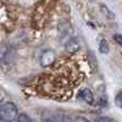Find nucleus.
<instances>
[{"mask_svg": "<svg viewBox=\"0 0 122 122\" xmlns=\"http://www.w3.org/2000/svg\"><path fill=\"white\" fill-rule=\"evenodd\" d=\"M18 120H20V121H28V122L30 121V118H29L28 116H26V115H21V116L18 117Z\"/></svg>", "mask_w": 122, "mask_h": 122, "instance_id": "obj_11", "label": "nucleus"}, {"mask_svg": "<svg viewBox=\"0 0 122 122\" xmlns=\"http://www.w3.org/2000/svg\"><path fill=\"white\" fill-rule=\"evenodd\" d=\"M79 97L82 98V99L86 101V103H88V104H93V101H94L93 93H92L90 89H88V88H86V89H83L82 92H81Z\"/></svg>", "mask_w": 122, "mask_h": 122, "instance_id": "obj_6", "label": "nucleus"}, {"mask_svg": "<svg viewBox=\"0 0 122 122\" xmlns=\"http://www.w3.org/2000/svg\"><path fill=\"white\" fill-rule=\"evenodd\" d=\"M78 49H79L78 40L75 39V38H70V39L67 40V43H66V50H67V53L75 54V53L78 51Z\"/></svg>", "mask_w": 122, "mask_h": 122, "instance_id": "obj_5", "label": "nucleus"}, {"mask_svg": "<svg viewBox=\"0 0 122 122\" xmlns=\"http://www.w3.org/2000/svg\"><path fill=\"white\" fill-rule=\"evenodd\" d=\"M77 73L72 62L70 61L62 65H57L51 72H48V78L43 81L42 88L44 92L54 98H67L71 97V90L77 84Z\"/></svg>", "mask_w": 122, "mask_h": 122, "instance_id": "obj_1", "label": "nucleus"}, {"mask_svg": "<svg viewBox=\"0 0 122 122\" xmlns=\"http://www.w3.org/2000/svg\"><path fill=\"white\" fill-rule=\"evenodd\" d=\"M98 121H111V118H109V117H99Z\"/></svg>", "mask_w": 122, "mask_h": 122, "instance_id": "obj_12", "label": "nucleus"}, {"mask_svg": "<svg viewBox=\"0 0 122 122\" xmlns=\"http://www.w3.org/2000/svg\"><path fill=\"white\" fill-rule=\"evenodd\" d=\"M55 59H56V55L53 50H45L42 54V56H40V65L44 67L50 66L55 62Z\"/></svg>", "mask_w": 122, "mask_h": 122, "instance_id": "obj_3", "label": "nucleus"}, {"mask_svg": "<svg viewBox=\"0 0 122 122\" xmlns=\"http://www.w3.org/2000/svg\"><path fill=\"white\" fill-rule=\"evenodd\" d=\"M101 11H103V12H105V16L107 17V18H110V20H114L115 18V16H114V14L112 12H111V11H109V10L106 9V6H101Z\"/></svg>", "mask_w": 122, "mask_h": 122, "instance_id": "obj_8", "label": "nucleus"}, {"mask_svg": "<svg viewBox=\"0 0 122 122\" xmlns=\"http://www.w3.org/2000/svg\"><path fill=\"white\" fill-rule=\"evenodd\" d=\"M14 57V51L9 46H1L0 48V62L10 64Z\"/></svg>", "mask_w": 122, "mask_h": 122, "instance_id": "obj_4", "label": "nucleus"}, {"mask_svg": "<svg viewBox=\"0 0 122 122\" xmlns=\"http://www.w3.org/2000/svg\"><path fill=\"white\" fill-rule=\"evenodd\" d=\"M99 50L101 54H107L109 53V44L105 39H101L100 40V44H99Z\"/></svg>", "mask_w": 122, "mask_h": 122, "instance_id": "obj_7", "label": "nucleus"}, {"mask_svg": "<svg viewBox=\"0 0 122 122\" xmlns=\"http://www.w3.org/2000/svg\"><path fill=\"white\" fill-rule=\"evenodd\" d=\"M116 105L118 106V107H122V94H118L117 97H116Z\"/></svg>", "mask_w": 122, "mask_h": 122, "instance_id": "obj_9", "label": "nucleus"}, {"mask_svg": "<svg viewBox=\"0 0 122 122\" xmlns=\"http://www.w3.org/2000/svg\"><path fill=\"white\" fill-rule=\"evenodd\" d=\"M115 40H116L120 45H122V34H116V36H115Z\"/></svg>", "mask_w": 122, "mask_h": 122, "instance_id": "obj_10", "label": "nucleus"}, {"mask_svg": "<svg viewBox=\"0 0 122 122\" xmlns=\"http://www.w3.org/2000/svg\"><path fill=\"white\" fill-rule=\"evenodd\" d=\"M17 107L12 103H6L0 106V121H11L17 118Z\"/></svg>", "mask_w": 122, "mask_h": 122, "instance_id": "obj_2", "label": "nucleus"}]
</instances>
